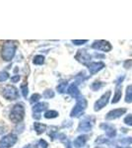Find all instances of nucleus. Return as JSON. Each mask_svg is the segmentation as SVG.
Listing matches in <instances>:
<instances>
[{
  "mask_svg": "<svg viewBox=\"0 0 132 148\" xmlns=\"http://www.w3.org/2000/svg\"><path fill=\"white\" fill-rule=\"evenodd\" d=\"M17 45L14 40H7L4 42L3 47L1 49V57L4 61H11L17 51Z\"/></svg>",
  "mask_w": 132,
  "mask_h": 148,
  "instance_id": "f257e3e1",
  "label": "nucleus"
},
{
  "mask_svg": "<svg viewBox=\"0 0 132 148\" xmlns=\"http://www.w3.org/2000/svg\"><path fill=\"white\" fill-rule=\"evenodd\" d=\"M24 116H25V107H24V105L22 103H18V104L14 105L10 112V116H9L10 121L15 123H19L23 121Z\"/></svg>",
  "mask_w": 132,
  "mask_h": 148,
  "instance_id": "f03ea898",
  "label": "nucleus"
},
{
  "mask_svg": "<svg viewBox=\"0 0 132 148\" xmlns=\"http://www.w3.org/2000/svg\"><path fill=\"white\" fill-rule=\"evenodd\" d=\"M76 100H77V102H76L75 107L72 109V111L70 113L71 118H77L81 114H83V112L87 108V100L83 96L80 95L78 98H76Z\"/></svg>",
  "mask_w": 132,
  "mask_h": 148,
  "instance_id": "7ed1b4c3",
  "label": "nucleus"
},
{
  "mask_svg": "<svg viewBox=\"0 0 132 148\" xmlns=\"http://www.w3.org/2000/svg\"><path fill=\"white\" fill-rule=\"evenodd\" d=\"M1 95L5 98L6 100L14 101V100H16L19 98V91L15 86L7 85L1 89Z\"/></svg>",
  "mask_w": 132,
  "mask_h": 148,
  "instance_id": "20e7f679",
  "label": "nucleus"
},
{
  "mask_svg": "<svg viewBox=\"0 0 132 148\" xmlns=\"http://www.w3.org/2000/svg\"><path fill=\"white\" fill-rule=\"evenodd\" d=\"M18 141V136L14 133H9L0 139V147L2 148H10L16 144Z\"/></svg>",
  "mask_w": 132,
  "mask_h": 148,
  "instance_id": "39448f33",
  "label": "nucleus"
},
{
  "mask_svg": "<svg viewBox=\"0 0 132 148\" xmlns=\"http://www.w3.org/2000/svg\"><path fill=\"white\" fill-rule=\"evenodd\" d=\"M109 97H110V91L105 92V94L103 95V96L101 97L100 99L95 103V106H94V110H95L96 112H98V111H100L101 109H103L104 107L107 106V103H109Z\"/></svg>",
  "mask_w": 132,
  "mask_h": 148,
  "instance_id": "423d86ee",
  "label": "nucleus"
},
{
  "mask_svg": "<svg viewBox=\"0 0 132 148\" xmlns=\"http://www.w3.org/2000/svg\"><path fill=\"white\" fill-rule=\"evenodd\" d=\"M49 107V104L45 102H40V103H38L36 104L35 106L33 107V112H34V114H33V118L36 119V120H40V113L42 111L47 109Z\"/></svg>",
  "mask_w": 132,
  "mask_h": 148,
  "instance_id": "0eeeda50",
  "label": "nucleus"
},
{
  "mask_svg": "<svg viewBox=\"0 0 132 148\" xmlns=\"http://www.w3.org/2000/svg\"><path fill=\"white\" fill-rule=\"evenodd\" d=\"M92 49L102 51H109L111 49V46L107 40H96L92 45Z\"/></svg>",
  "mask_w": 132,
  "mask_h": 148,
  "instance_id": "6e6552de",
  "label": "nucleus"
},
{
  "mask_svg": "<svg viewBox=\"0 0 132 148\" xmlns=\"http://www.w3.org/2000/svg\"><path fill=\"white\" fill-rule=\"evenodd\" d=\"M75 58L77 59L79 62L87 65L88 62L91 60V58H92V56H91V54L88 53L87 51H85V49H80V51H78L77 54L75 56Z\"/></svg>",
  "mask_w": 132,
  "mask_h": 148,
  "instance_id": "1a4fd4ad",
  "label": "nucleus"
},
{
  "mask_svg": "<svg viewBox=\"0 0 132 148\" xmlns=\"http://www.w3.org/2000/svg\"><path fill=\"white\" fill-rule=\"evenodd\" d=\"M126 113V109H116L110 111L109 114L105 116L107 120H116V119L120 118L123 114Z\"/></svg>",
  "mask_w": 132,
  "mask_h": 148,
  "instance_id": "9d476101",
  "label": "nucleus"
},
{
  "mask_svg": "<svg viewBox=\"0 0 132 148\" xmlns=\"http://www.w3.org/2000/svg\"><path fill=\"white\" fill-rule=\"evenodd\" d=\"M92 127H93V123H92V121L89 120V119H85V120L80 121L77 130L87 132V131H90L91 130H92Z\"/></svg>",
  "mask_w": 132,
  "mask_h": 148,
  "instance_id": "9b49d317",
  "label": "nucleus"
},
{
  "mask_svg": "<svg viewBox=\"0 0 132 148\" xmlns=\"http://www.w3.org/2000/svg\"><path fill=\"white\" fill-rule=\"evenodd\" d=\"M88 69L90 71L91 74H95L98 71H100L101 69H103L105 67V63L104 62H90L87 64Z\"/></svg>",
  "mask_w": 132,
  "mask_h": 148,
  "instance_id": "f8f14e48",
  "label": "nucleus"
},
{
  "mask_svg": "<svg viewBox=\"0 0 132 148\" xmlns=\"http://www.w3.org/2000/svg\"><path fill=\"white\" fill-rule=\"evenodd\" d=\"M77 85H78L77 82H74V83H72V84L68 87V89H67V93L74 98H78L80 96V91H79Z\"/></svg>",
  "mask_w": 132,
  "mask_h": 148,
  "instance_id": "ddd939ff",
  "label": "nucleus"
},
{
  "mask_svg": "<svg viewBox=\"0 0 132 148\" xmlns=\"http://www.w3.org/2000/svg\"><path fill=\"white\" fill-rule=\"evenodd\" d=\"M101 127L104 128L105 130V133H107V135L109 138H112V137L116 136V128H114L112 125H107V123H103V125H101Z\"/></svg>",
  "mask_w": 132,
  "mask_h": 148,
  "instance_id": "4468645a",
  "label": "nucleus"
},
{
  "mask_svg": "<svg viewBox=\"0 0 132 148\" xmlns=\"http://www.w3.org/2000/svg\"><path fill=\"white\" fill-rule=\"evenodd\" d=\"M87 140H88L87 135H80V136H78L75 140H74L73 144L76 148H81L86 144Z\"/></svg>",
  "mask_w": 132,
  "mask_h": 148,
  "instance_id": "2eb2a0df",
  "label": "nucleus"
},
{
  "mask_svg": "<svg viewBox=\"0 0 132 148\" xmlns=\"http://www.w3.org/2000/svg\"><path fill=\"white\" fill-rule=\"evenodd\" d=\"M34 128H35L36 132L38 134H42V132H44L47 130V125L44 123H34Z\"/></svg>",
  "mask_w": 132,
  "mask_h": 148,
  "instance_id": "dca6fc26",
  "label": "nucleus"
},
{
  "mask_svg": "<svg viewBox=\"0 0 132 148\" xmlns=\"http://www.w3.org/2000/svg\"><path fill=\"white\" fill-rule=\"evenodd\" d=\"M33 63L36 64V65H42L44 63V56H40V54L36 56L33 59Z\"/></svg>",
  "mask_w": 132,
  "mask_h": 148,
  "instance_id": "f3484780",
  "label": "nucleus"
},
{
  "mask_svg": "<svg viewBox=\"0 0 132 148\" xmlns=\"http://www.w3.org/2000/svg\"><path fill=\"white\" fill-rule=\"evenodd\" d=\"M67 86H68V83H67V81H62V82H60L58 85H57V87H56L57 92L60 93V94L64 93V92L66 91Z\"/></svg>",
  "mask_w": 132,
  "mask_h": 148,
  "instance_id": "a211bd4d",
  "label": "nucleus"
},
{
  "mask_svg": "<svg viewBox=\"0 0 132 148\" xmlns=\"http://www.w3.org/2000/svg\"><path fill=\"white\" fill-rule=\"evenodd\" d=\"M125 102L126 103H131L132 102V85H129L126 89Z\"/></svg>",
  "mask_w": 132,
  "mask_h": 148,
  "instance_id": "6ab92c4d",
  "label": "nucleus"
},
{
  "mask_svg": "<svg viewBox=\"0 0 132 148\" xmlns=\"http://www.w3.org/2000/svg\"><path fill=\"white\" fill-rule=\"evenodd\" d=\"M58 116V113L56 111H47L44 113V118L45 119H54Z\"/></svg>",
  "mask_w": 132,
  "mask_h": 148,
  "instance_id": "aec40b11",
  "label": "nucleus"
},
{
  "mask_svg": "<svg viewBox=\"0 0 132 148\" xmlns=\"http://www.w3.org/2000/svg\"><path fill=\"white\" fill-rule=\"evenodd\" d=\"M120 98H121V89H120V87H118L116 91V94H114V100H112V104L117 103L120 100Z\"/></svg>",
  "mask_w": 132,
  "mask_h": 148,
  "instance_id": "412c9836",
  "label": "nucleus"
},
{
  "mask_svg": "<svg viewBox=\"0 0 132 148\" xmlns=\"http://www.w3.org/2000/svg\"><path fill=\"white\" fill-rule=\"evenodd\" d=\"M42 97H44V99H51V98L54 97V92L52 91L51 89H47V90H45V91L44 92Z\"/></svg>",
  "mask_w": 132,
  "mask_h": 148,
  "instance_id": "4be33fe9",
  "label": "nucleus"
},
{
  "mask_svg": "<svg viewBox=\"0 0 132 148\" xmlns=\"http://www.w3.org/2000/svg\"><path fill=\"white\" fill-rule=\"evenodd\" d=\"M104 86V84H103L102 82H99V81H96V82H94L92 85H91V89L94 90V91H98L99 89H101V88Z\"/></svg>",
  "mask_w": 132,
  "mask_h": 148,
  "instance_id": "5701e85b",
  "label": "nucleus"
},
{
  "mask_svg": "<svg viewBox=\"0 0 132 148\" xmlns=\"http://www.w3.org/2000/svg\"><path fill=\"white\" fill-rule=\"evenodd\" d=\"M21 91H22V94H23L24 97H25V98L28 97L29 88H28V84H27V83H24V84L21 85Z\"/></svg>",
  "mask_w": 132,
  "mask_h": 148,
  "instance_id": "b1692460",
  "label": "nucleus"
},
{
  "mask_svg": "<svg viewBox=\"0 0 132 148\" xmlns=\"http://www.w3.org/2000/svg\"><path fill=\"white\" fill-rule=\"evenodd\" d=\"M9 78V73L7 71H1L0 72V82H4Z\"/></svg>",
  "mask_w": 132,
  "mask_h": 148,
  "instance_id": "393cba45",
  "label": "nucleus"
},
{
  "mask_svg": "<svg viewBox=\"0 0 132 148\" xmlns=\"http://www.w3.org/2000/svg\"><path fill=\"white\" fill-rule=\"evenodd\" d=\"M40 98H42V96H40V94H34V95H32V97H31L30 102L32 103V104H34V103H36V102L39 101Z\"/></svg>",
  "mask_w": 132,
  "mask_h": 148,
  "instance_id": "a878e982",
  "label": "nucleus"
},
{
  "mask_svg": "<svg viewBox=\"0 0 132 148\" xmlns=\"http://www.w3.org/2000/svg\"><path fill=\"white\" fill-rule=\"evenodd\" d=\"M119 143H121V144L123 145H127V144H131L132 143V137H127V138H123V139H121Z\"/></svg>",
  "mask_w": 132,
  "mask_h": 148,
  "instance_id": "bb28decb",
  "label": "nucleus"
},
{
  "mask_svg": "<svg viewBox=\"0 0 132 148\" xmlns=\"http://www.w3.org/2000/svg\"><path fill=\"white\" fill-rule=\"evenodd\" d=\"M124 123L127 125L132 126V114H130V116H127L126 118L124 119Z\"/></svg>",
  "mask_w": 132,
  "mask_h": 148,
  "instance_id": "cd10ccee",
  "label": "nucleus"
},
{
  "mask_svg": "<svg viewBox=\"0 0 132 148\" xmlns=\"http://www.w3.org/2000/svg\"><path fill=\"white\" fill-rule=\"evenodd\" d=\"M72 42H73L74 45H76V46H81V45H84V44H86V42H88V40H72Z\"/></svg>",
  "mask_w": 132,
  "mask_h": 148,
  "instance_id": "c85d7f7f",
  "label": "nucleus"
},
{
  "mask_svg": "<svg viewBox=\"0 0 132 148\" xmlns=\"http://www.w3.org/2000/svg\"><path fill=\"white\" fill-rule=\"evenodd\" d=\"M39 144H40V146L42 148H47V147H49V144H47V142L45 141L44 139H40L39 141Z\"/></svg>",
  "mask_w": 132,
  "mask_h": 148,
  "instance_id": "c756f323",
  "label": "nucleus"
},
{
  "mask_svg": "<svg viewBox=\"0 0 132 148\" xmlns=\"http://www.w3.org/2000/svg\"><path fill=\"white\" fill-rule=\"evenodd\" d=\"M19 80H20V75H15V76H13V77H11V82H13V83L18 82Z\"/></svg>",
  "mask_w": 132,
  "mask_h": 148,
  "instance_id": "7c9ffc66",
  "label": "nucleus"
},
{
  "mask_svg": "<svg viewBox=\"0 0 132 148\" xmlns=\"http://www.w3.org/2000/svg\"><path fill=\"white\" fill-rule=\"evenodd\" d=\"M123 65L125 68H129L130 66H132V60H126L125 62L123 63Z\"/></svg>",
  "mask_w": 132,
  "mask_h": 148,
  "instance_id": "2f4dec72",
  "label": "nucleus"
},
{
  "mask_svg": "<svg viewBox=\"0 0 132 148\" xmlns=\"http://www.w3.org/2000/svg\"><path fill=\"white\" fill-rule=\"evenodd\" d=\"M96 148H105V147H104V146H97Z\"/></svg>",
  "mask_w": 132,
  "mask_h": 148,
  "instance_id": "473e14b6",
  "label": "nucleus"
},
{
  "mask_svg": "<svg viewBox=\"0 0 132 148\" xmlns=\"http://www.w3.org/2000/svg\"><path fill=\"white\" fill-rule=\"evenodd\" d=\"M125 148H130V147H125Z\"/></svg>",
  "mask_w": 132,
  "mask_h": 148,
  "instance_id": "72a5a7b5",
  "label": "nucleus"
},
{
  "mask_svg": "<svg viewBox=\"0 0 132 148\" xmlns=\"http://www.w3.org/2000/svg\"><path fill=\"white\" fill-rule=\"evenodd\" d=\"M0 148H2V147H0Z\"/></svg>",
  "mask_w": 132,
  "mask_h": 148,
  "instance_id": "f704fd0d",
  "label": "nucleus"
}]
</instances>
